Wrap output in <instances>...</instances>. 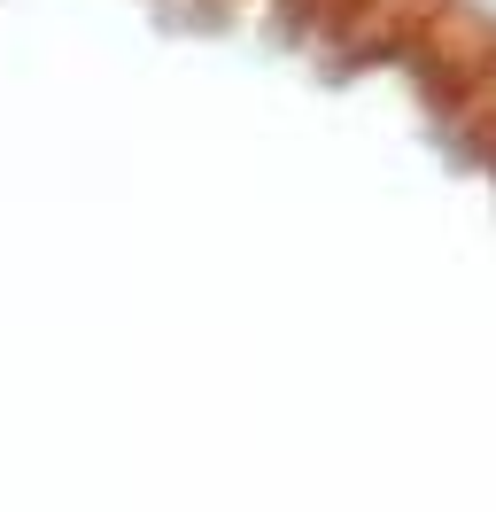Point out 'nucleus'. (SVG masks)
Wrapping results in <instances>:
<instances>
[{"instance_id": "f257e3e1", "label": "nucleus", "mask_w": 496, "mask_h": 512, "mask_svg": "<svg viewBox=\"0 0 496 512\" xmlns=\"http://www.w3.org/2000/svg\"><path fill=\"white\" fill-rule=\"evenodd\" d=\"M442 24L465 32L473 55H489V63H496V0H442Z\"/></svg>"}]
</instances>
